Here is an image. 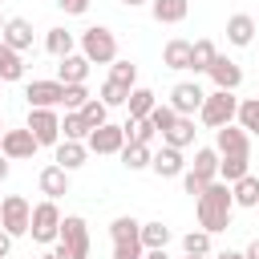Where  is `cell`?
<instances>
[{"label": "cell", "instance_id": "1", "mask_svg": "<svg viewBox=\"0 0 259 259\" xmlns=\"http://www.w3.org/2000/svg\"><path fill=\"white\" fill-rule=\"evenodd\" d=\"M231 214H235V198H231V186L227 182H210L202 194H198V227L206 235H219L231 227Z\"/></svg>", "mask_w": 259, "mask_h": 259}, {"label": "cell", "instance_id": "2", "mask_svg": "<svg viewBox=\"0 0 259 259\" xmlns=\"http://www.w3.org/2000/svg\"><path fill=\"white\" fill-rule=\"evenodd\" d=\"M57 255L61 259H89V223L81 214H61Z\"/></svg>", "mask_w": 259, "mask_h": 259}, {"label": "cell", "instance_id": "3", "mask_svg": "<svg viewBox=\"0 0 259 259\" xmlns=\"http://www.w3.org/2000/svg\"><path fill=\"white\" fill-rule=\"evenodd\" d=\"M219 178V154H214V146H198L194 150V162H190V170L182 174V186H186V194H202L210 182Z\"/></svg>", "mask_w": 259, "mask_h": 259}, {"label": "cell", "instance_id": "4", "mask_svg": "<svg viewBox=\"0 0 259 259\" xmlns=\"http://www.w3.org/2000/svg\"><path fill=\"white\" fill-rule=\"evenodd\" d=\"M81 57L89 65H113L117 61V36L105 28V24H93L81 32Z\"/></svg>", "mask_w": 259, "mask_h": 259}, {"label": "cell", "instance_id": "5", "mask_svg": "<svg viewBox=\"0 0 259 259\" xmlns=\"http://www.w3.org/2000/svg\"><path fill=\"white\" fill-rule=\"evenodd\" d=\"M235 113H239V97L227 93V89L206 93V97H202V109H198V117H202L206 130H223V125H231Z\"/></svg>", "mask_w": 259, "mask_h": 259}, {"label": "cell", "instance_id": "6", "mask_svg": "<svg viewBox=\"0 0 259 259\" xmlns=\"http://www.w3.org/2000/svg\"><path fill=\"white\" fill-rule=\"evenodd\" d=\"M28 235L36 239V243H57V235H61V210H57V202L53 198H45V202H36L32 206V219H28Z\"/></svg>", "mask_w": 259, "mask_h": 259}, {"label": "cell", "instance_id": "7", "mask_svg": "<svg viewBox=\"0 0 259 259\" xmlns=\"http://www.w3.org/2000/svg\"><path fill=\"white\" fill-rule=\"evenodd\" d=\"M28 219H32V202L24 194H8L0 202V231H8L12 239L28 235Z\"/></svg>", "mask_w": 259, "mask_h": 259}, {"label": "cell", "instance_id": "8", "mask_svg": "<svg viewBox=\"0 0 259 259\" xmlns=\"http://www.w3.org/2000/svg\"><path fill=\"white\" fill-rule=\"evenodd\" d=\"M24 130L36 138V146H57L61 142V117H57V109H28V125Z\"/></svg>", "mask_w": 259, "mask_h": 259}, {"label": "cell", "instance_id": "9", "mask_svg": "<svg viewBox=\"0 0 259 259\" xmlns=\"http://www.w3.org/2000/svg\"><path fill=\"white\" fill-rule=\"evenodd\" d=\"M202 97H206V93H202L198 81H178V85L170 89V101H166V105H170L178 117H194V113L202 109Z\"/></svg>", "mask_w": 259, "mask_h": 259}, {"label": "cell", "instance_id": "10", "mask_svg": "<svg viewBox=\"0 0 259 259\" xmlns=\"http://www.w3.org/2000/svg\"><path fill=\"white\" fill-rule=\"evenodd\" d=\"M85 150H89V154H121V150H125V130L105 121V125L89 130V138H85Z\"/></svg>", "mask_w": 259, "mask_h": 259}, {"label": "cell", "instance_id": "11", "mask_svg": "<svg viewBox=\"0 0 259 259\" xmlns=\"http://www.w3.org/2000/svg\"><path fill=\"white\" fill-rule=\"evenodd\" d=\"M24 97H28V109H57L65 101V85L61 81H28Z\"/></svg>", "mask_w": 259, "mask_h": 259}, {"label": "cell", "instance_id": "12", "mask_svg": "<svg viewBox=\"0 0 259 259\" xmlns=\"http://www.w3.org/2000/svg\"><path fill=\"white\" fill-rule=\"evenodd\" d=\"M214 154H219V158L251 154V134H247V130H239L235 121H231V125H223V130H214Z\"/></svg>", "mask_w": 259, "mask_h": 259}, {"label": "cell", "instance_id": "13", "mask_svg": "<svg viewBox=\"0 0 259 259\" xmlns=\"http://www.w3.org/2000/svg\"><path fill=\"white\" fill-rule=\"evenodd\" d=\"M40 146H36V138L28 134V130H4L0 134V154L8 158V162H20V158H32Z\"/></svg>", "mask_w": 259, "mask_h": 259}, {"label": "cell", "instance_id": "14", "mask_svg": "<svg viewBox=\"0 0 259 259\" xmlns=\"http://www.w3.org/2000/svg\"><path fill=\"white\" fill-rule=\"evenodd\" d=\"M206 73H210L214 89H227V93H235V89L243 85V69H239V61H231V57H214V65H210Z\"/></svg>", "mask_w": 259, "mask_h": 259}, {"label": "cell", "instance_id": "15", "mask_svg": "<svg viewBox=\"0 0 259 259\" xmlns=\"http://www.w3.org/2000/svg\"><path fill=\"white\" fill-rule=\"evenodd\" d=\"M150 170H154L158 178H182V174H186L182 150H174V146H162V150L150 158Z\"/></svg>", "mask_w": 259, "mask_h": 259}, {"label": "cell", "instance_id": "16", "mask_svg": "<svg viewBox=\"0 0 259 259\" xmlns=\"http://www.w3.org/2000/svg\"><path fill=\"white\" fill-rule=\"evenodd\" d=\"M0 40H4L8 49H16V53H28V49H32V24H28L24 16H8Z\"/></svg>", "mask_w": 259, "mask_h": 259}, {"label": "cell", "instance_id": "17", "mask_svg": "<svg viewBox=\"0 0 259 259\" xmlns=\"http://www.w3.org/2000/svg\"><path fill=\"white\" fill-rule=\"evenodd\" d=\"M36 182H40V194H45V198H53V202L69 194V170H61L57 162H53V166H45Z\"/></svg>", "mask_w": 259, "mask_h": 259}, {"label": "cell", "instance_id": "18", "mask_svg": "<svg viewBox=\"0 0 259 259\" xmlns=\"http://www.w3.org/2000/svg\"><path fill=\"white\" fill-rule=\"evenodd\" d=\"M85 77H89V61L81 53L61 57V65H57V81L61 85H85Z\"/></svg>", "mask_w": 259, "mask_h": 259}, {"label": "cell", "instance_id": "19", "mask_svg": "<svg viewBox=\"0 0 259 259\" xmlns=\"http://www.w3.org/2000/svg\"><path fill=\"white\" fill-rule=\"evenodd\" d=\"M190 12V0H150V16L158 24H182Z\"/></svg>", "mask_w": 259, "mask_h": 259}, {"label": "cell", "instance_id": "20", "mask_svg": "<svg viewBox=\"0 0 259 259\" xmlns=\"http://www.w3.org/2000/svg\"><path fill=\"white\" fill-rule=\"evenodd\" d=\"M227 40H231L235 49H247V45L255 40V20H251L247 12H235V16L227 20Z\"/></svg>", "mask_w": 259, "mask_h": 259}, {"label": "cell", "instance_id": "21", "mask_svg": "<svg viewBox=\"0 0 259 259\" xmlns=\"http://www.w3.org/2000/svg\"><path fill=\"white\" fill-rule=\"evenodd\" d=\"M194 117H178L166 134H162V146H174V150H186V146H194Z\"/></svg>", "mask_w": 259, "mask_h": 259}, {"label": "cell", "instance_id": "22", "mask_svg": "<svg viewBox=\"0 0 259 259\" xmlns=\"http://www.w3.org/2000/svg\"><path fill=\"white\" fill-rule=\"evenodd\" d=\"M125 105H130V121H142V117H150V109L158 105V97H154V89L138 85V89H130Z\"/></svg>", "mask_w": 259, "mask_h": 259}, {"label": "cell", "instance_id": "23", "mask_svg": "<svg viewBox=\"0 0 259 259\" xmlns=\"http://www.w3.org/2000/svg\"><path fill=\"white\" fill-rule=\"evenodd\" d=\"M85 158H89V150H85V142H57V166L61 170H77V166H85Z\"/></svg>", "mask_w": 259, "mask_h": 259}, {"label": "cell", "instance_id": "24", "mask_svg": "<svg viewBox=\"0 0 259 259\" xmlns=\"http://www.w3.org/2000/svg\"><path fill=\"white\" fill-rule=\"evenodd\" d=\"M109 239L113 243H142V223L134 214H117L109 223Z\"/></svg>", "mask_w": 259, "mask_h": 259}, {"label": "cell", "instance_id": "25", "mask_svg": "<svg viewBox=\"0 0 259 259\" xmlns=\"http://www.w3.org/2000/svg\"><path fill=\"white\" fill-rule=\"evenodd\" d=\"M162 65H166V69H190V40H182V36L166 40V49H162Z\"/></svg>", "mask_w": 259, "mask_h": 259}, {"label": "cell", "instance_id": "26", "mask_svg": "<svg viewBox=\"0 0 259 259\" xmlns=\"http://www.w3.org/2000/svg\"><path fill=\"white\" fill-rule=\"evenodd\" d=\"M214 57H219V49H214V40H190V73H206L210 65H214Z\"/></svg>", "mask_w": 259, "mask_h": 259}, {"label": "cell", "instance_id": "27", "mask_svg": "<svg viewBox=\"0 0 259 259\" xmlns=\"http://www.w3.org/2000/svg\"><path fill=\"white\" fill-rule=\"evenodd\" d=\"M243 174H251V154H231V158H219V178L231 186L239 182Z\"/></svg>", "mask_w": 259, "mask_h": 259}, {"label": "cell", "instance_id": "28", "mask_svg": "<svg viewBox=\"0 0 259 259\" xmlns=\"http://www.w3.org/2000/svg\"><path fill=\"white\" fill-rule=\"evenodd\" d=\"M170 239H174V235H170V227H166L162 219H150V223H142V247H146V251H162Z\"/></svg>", "mask_w": 259, "mask_h": 259}, {"label": "cell", "instance_id": "29", "mask_svg": "<svg viewBox=\"0 0 259 259\" xmlns=\"http://www.w3.org/2000/svg\"><path fill=\"white\" fill-rule=\"evenodd\" d=\"M231 198H235V206H259V178L243 174L239 182H231Z\"/></svg>", "mask_w": 259, "mask_h": 259}, {"label": "cell", "instance_id": "30", "mask_svg": "<svg viewBox=\"0 0 259 259\" xmlns=\"http://www.w3.org/2000/svg\"><path fill=\"white\" fill-rule=\"evenodd\" d=\"M20 77H24V57L0 40V85L4 81H20Z\"/></svg>", "mask_w": 259, "mask_h": 259}, {"label": "cell", "instance_id": "31", "mask_svg": "<svg viewBox=\"0 0 259 259\" xmlns=\"http://www.w3.org/2000/svg\"><path fill=\"white\" fill-rule=\"evenodd\" d=\"M73 45H77V36H73L69 28H49V36H45V53H53L57 61H61V57H69V53H73Z\"/></svg>", "mask_w": 259, "mask_h": 259}, {"label": "cell", "instance_id": "32", "mask_svg": "<svg viewBox=\"0 0 259 259\" xmlns=\"http://www.w3.org/2000/svg\"><path fill=\"white\" fill-rule=\"evenodd\" d=\"M85 138H89L85 117L77 109H65V117H61V142H85Z\"/></svg>", "mask_w": 259, "mask_h": 259}, {"label": "cell", "instance_id": "33", "mask_svg": "<svg viewBox=\"0 0 259 259\" xmlns=\"http://www.w3.org/2000/svg\"><path fill=\"white\" fill-rule=\"evenodd\" d=\"M150 158H154V150L150 146H134V142H125V150H121V166L134 174V170H150Z\"/></svg>", "mask_w": 259, "mask_h": 259}, {"label": "cell", "instance_id": "34", "mask_svg": "<svg viewBox=\"0 0 259 259\" xmlns=\"http://www.w3.org/2000/svg\"><path fill=\"white\" fill-rule=\"evenodd\" d=\"M121 130H125V142H134V146H150V142H154V134H158L146 117H142V121H130V117H125V121H121Z\"/></svg>", "mask_w": 259, "mask_h": 259}, {"label": "cell", "instance_id": "35", "mask_svg": "<svg viewBox=\"0 0 259 259\" xmlns=\"http://www.w3.org/2000/svg\"><path fill=\"white\" fill-rule=\"evenodd\" d=\"M77 113L85 117V125H89V130H97V125H105V121H109V109H105V101H101V97H89Z\"/></svg>", "mask_w": 259, "mask_h": 259}, {"label": "cell", "instance_id": "36", "mask_svg": "<svg viewBox=\"0 0 259 259\" xmlns=\"http://www.w3.org/2000/svg\"><path fill=\"white\" fill-rule=\"evenodd\" d=\"M239 130H247V134H259V97H247V101H239Z\"/></svg>", "mask_w": 259, "mask_h": 259}, {"label": "cell", "instance_id": "37", "mask_svg": "<svg viewBox=\"0 0 259 259\" xmlns=\"http://www.w3.org/2000/svg\"><path fill=\"white\" fill-rule=\"evenodd\" d=\"M109 81H117V85H125V89H138V65L113 61V65H109Z\"/></svg>", "mask_w": 259, "mask_h": 259}, {"label": "cell", "instance_id": "38", "mask_svg": "<svg viewBox=\"0 0 259 259\" xmlns=\"http://www.w3.org/2000/svg\"><path fill=\"white\" fill-rule=\"evenodd\" d=\"M182 251L186 255H210V235L198 227V231H190V235H182Z\"/></svg>", "mask_w": 259, "mask_h": 259}, {"label": "cell", "instance_id": "39", "mask_svg": "<svg viewBox=\"0 0 259 259\" xmlns=\"http://www.w3.org/2000/svg\"><path fill=\"white\" fill-rule=\"evenodd\" d=\"M97 97L105 101V109H113V105H125V97H130V89H125V85H117V81H105Z\"/></svg>", "mask_w": 259, "mask_h": 259}, {"label": "cell", "instance_id": "40", "mask_svg": "<svg viewBox=\"0 0 259 259\" xmlns=\"http://www.w3.org/2000/svg\"><path fill=\"white\" fill-rule=\"evenodd\" d=\"M146 121H150V125H154V130H158V134H166V130H170V125H174V121H178V113H174V109H170V105H154V109H150V117H146Z\"/></svg>", "mask_w": 259, "mask_h": 259}, {"label": "cell", "instance_id": "41", "mask_svg": "<svg viewBox=\"0 0 259 259\" xmlns=\"http://www.w3.org/2000/svg\"><path fill=\"white\" fill-rule=\"evenodd\" d=\"M85 101H89V89L85 85H65V101H61L65 109H81Z\"/></svg>", "mask_w": 259, "mask_h": 259}, {"label": "cell", "instance_id": "42", "mask_svg": "<svg viewBox=\"0 0 259 259\" xmlns=\"http://www.w3.org/2000/svg\"><path fill=\"white\" fill-rule=\"evenodd\" d=\"M146 247L142 243H113V259H142Z\"/></svg>", "mask_w": 259, "mask_h": 259}, {"label": "cell", "instance_id": "43", "mask_svg": "<svg viewBox=\"0 0 259 259\" xmlns=\"http://www.w3.org/2000/svg\"><path fill=\"white\" fill-rule=\"evenodd\" d=\"M57 4H61L65 16H85L89 12V0H57Z\"/></svg>", "mask_w": 259, "mask_h": 259}, {"label": "cell", "instance_id": "44", "mask_svg": "<svg viewBox=\"0 0 259 259\" xmlns=\"http://www.w3.org/2000/svg\"><path fill=\"white\" fill-rule=\"evenodd\" d=\"M8 251H12V235L0 231V259H8Z\"/></svg>", "mask_w": 259, "mask_h": 259}, {"label": "cell", "instance_id": "45", "mask_svg": "<svg viewBox=\"0 0 259 259\" xmlns=\"http://www.w3.org/2000/svg\"><path fill=\"white\" fill-rule=\"evenodd\" d=\"M243 259H259V239H251V243H247V251H243Z\"/></svg>", "mask_w": 259, "mask_h": 259}, {"label": "cell", "instance_id": "46", "mask_svg": "<svg viewBox=\"0 0 259 259\" xmlns=\"http://www.w3.org/2000/svg\"><path fill=\"white\" fill-rule=\"evenodd\" d=\"M8 170H12V166H8V158H4V154H0V182H4V178H8Z\"/></svg>", "mask_w": 259, "mask_h": 259}, {"label": "cell", "instance_id": "47", "mask_svg": "<svg viewBox=\"0 0 259 259\" xmlns=\"http://www.w3.org/2000/svg\"><path fill=\"white\" fill-rule=\"evenodd\" d=\"M142 259H170V255H166V247H162V251H146Z\"/></svg>", "mask_w": 259, "mask_h": 259}, {"label": "cell", "instance_id": "48", "mask_svg": "<svg viewBox=\"0 0 259 259\" xmlns=\"http://www.w3.org/2000/svg\"><path fill=\"white\" fill-rule=\"evenodd\" d=\"M214 259H243V251H219Z\"/></svg>", "mask_w": 259, "mask_h": 259}, {"label": "cell", "instance_id": "49", "mask_svg": "<svg viewBox=\"0 0 259 259\" xmlns=\"http://www.w3.org/2000/svg\"><path fill=\"white\" fill-rule=\"evenodd\" d=\"M125 8H142V4H150V0H121Z\"/></svg>", "mask_w": 259, "mask_h": 259}, {"label": "cell", "instance_id": "50", "mask_svg": "<svg viewBox=\"0 0 259 259\" xmlns=\"http://www.w3.org/2000/svg\"><path fill=\"white\" fill-rule=\"evenodd\" d=\"M40 259H61V255H57V251H45V255H40Z\"/></svg>", "mask_w": 259, "mask_h": 259}, {"label": "cell", "instance_id": "51", "mask_svg": "<svg viewBox=\"0 0 259 259\" xmlns=\"http://www.w3.org/2000/svg\"><path fill=\"white\" fill-rule=\"evenodd\" d=\"M186 259H210V255H186Z\"/></svg>", "mask_w": 259, "mask_h": 259}, {"label": "cell", "instance_id": "52", "mask_svg": "<svg viewBox=\"0 0 259 259\" xmlns=\"http://www.w3.org/2000/svg\"><path fill=\"white\" fill-rule=\"evenodd\" d=\"M0 36H4V16H0Z\"/></svg>", "mask_w": 259, "mask_h": 259}, {"label": "cell", "instance_id": "53", "mask_svg": "<svg viewBox=\"0 0 259 259\" xmlns=\"http://www.w3.org/2000/svg\"><path fill=\"white\" fill-rule=\"evenodd\" d=\"M0 134H4V121H0Z\"/></svg>", "mask_w": 259, "mask_h": 259}]
</instances>
